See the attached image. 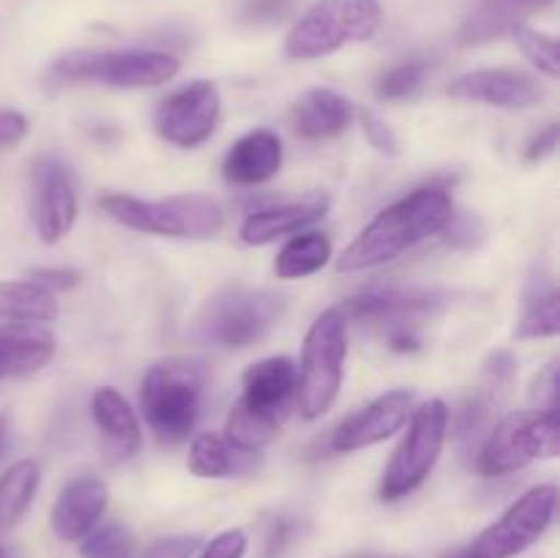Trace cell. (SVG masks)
<instances>
[{"instance_id": "obj_1", "label": "cell", "mask_w": 560, "mask_h": 558, "mask_svg": "<svg viewBox=\"0 0 560 558\" xmlns=\"http://www.w3.org/2000/svg\"><path fill=\"white\" fill-rule=\"evenodd\" d=\"M452 197L443 186H421L402 200L383 208L348 249L337 257V271L359 274L397 260L402 252L413 249L421 241L432 239L452 217Z\"/></svg>"}, {"instance_id": "obj_2", "label": "cell", "mask_w": 560, "mask_h": 558, "mask_svg": "<svg viewBox=\"0 0 560 558\" xmlns=\"http://www.w3.org/2000/svg\"><path fill=\"white\" fill-rule=\"evenodd\" d=\"M299 367L284 356H271L244 372V392L228 414L224 435L241 449L260 452L282 430L295 405Z\"/></svg>"}, {"instance_id": "obj_3", "label": "cell", "mask_w": 560, "mask_h": 558, "mask_svg": "<svg viewBox=\"0 0 560 558\" xmlns=\"http://www.w3.org/2000/svg\"><path fill=\"white\" fill-rule=\"evenodd\" d=\"M98 208L124 228L162 235V239L206 241L224 230L222 206L208 195H173L162 200L104 195L98 197Z\"/></svg>"}, {"instance_id": "obj_4", "label": "cell", "mask_w": 560, "mask_h": 558, "mask_svg": "<svg viewBox=\"0 0 560 558\" xmlns=\"http://www.w3.org/2000/svg\"><path fill=\"white\" fill-rule=\"evenodd\" d=\"M206 372L197 361L170 359L153 364L140 383V410L162 443H184L202 408Z\"/></svg>"}, {"instance_id": "obj_5", "label": "cell", "mask_w": 560, "mask_h": 558, "mask_svg": "<svg viewBox=\"0 0 560 558\" xmlns=\"http://www.w3.org/2000/svg\"><path fill=\"white\" fill-rule=\"evenodd\" d=\"M348 359V317L342 306L320 312L304 337L299 367L295 408L306 421H315L331 410L345 381Z\"/></svg>"}, {"instance_id": "obj_6", "label": "cell", "mask_w": 560, "mask_h": 558, "mask_svg": "<svg viewBox=\"0 0 560 558\" xmlns=\"http://www.w3.org/2000/svg\"><path fill=\"white\" fill-rule=\"evenodd\" d=\"M383 25L377 0H317L290 27L284 53L293 60H315L339 53L348 44L370 42Z\"/></svg>"}, {"instance_id": "obj_7", "label": "cell", "mask_w": 560, "mask_h": 558, "mask_svg": "<svg viewBox=\"0 0 560 558\" xmlns=\"http://www.w3.org/2000/svg\"><path fill=\"white\" fill-rule=\"evenodd\" d=\"M284 295L249 284H228L202 304L197 328L202 339L222 348H249L260 342L284 315Z\"/></svg>"}, {"instance_id": "obj_8", "label": "cell", "mask_w": 560, "mask_h": 558, "mask_svg": "<svg viewBox=\"0 0 560 558\" xmlns=\"http://www.w3.org/2000/svg\"><path fill=\"white\" fill-rule=\"evenodd\" d=\"M558 454V410H514V414L503 416L485 438L476 468L481 476H506L523 470L534 460H552Z\"/></svg>"}, {"instance_id": "obj_9", "label": "cell", "mask_w": 560, "mask_h": 558, "mask_svg": "<svg viewBox=\"0 0 560 558\" xmlns=\"http://www.w3.org/2000/svg\"><path fill=\"white\" fill-rule=\"evenodd\" d=\"M180 60L162 49H77L55 63V74L69 82H96L107 88H156L178 77Z\"/></svg>"}, {"instance_id": "obj_10", "label": "cell", "mask_w": 560, "mask_h": 558, "mask_svg": "<svg viewBox=\"0 0 560 558\" xmlns=\"http://www.w3.org/2000/svg\"><path fill=\"white\" fill-rule=\"evenodd\" d=\"M408 432L383 470L377 498L386 503L399 501L419 490L438 465L448 432V408L443 399H430L410 414Z\"/></svg>"}, {"instance_id": "obj_11", "label": "cell", "mask_w": 560, "mask_h": 558, "mask_svg": "<svg viewBox=\"0 0 560 558\" xmlns=\"http://www.w3.org/2000/svg\"><path fill=\"white\" fill-rule=\"evenodd\" d=\"M558 487L536 485L517 498L501 518L487 525L474 545L468 547V558H514L528 550L530 545L545 536L556 518Z\"/></svg>"}, {"instance_id": "obj_12", "label": "cell", "mask_w": 560, "mask_h": 558, "mask_svg": "<svg viewBox=\"0 0 560 558\" xmlns=\"http://www.w3.org/2000/svg\"><path fill=\"white\" fill-rule=\"evenodd\" d=\"M219 115H222L219 88L211 80H195L175 88L159 102L153 113V129L173 146L197 148L211 140L219 126Z\"/></svg>"}, {"instance_id": "obj_13", "label": "cell", "mask_w": 560, "mask_h": 558, "mask_svg": "<svg viewBox=\"0 0 560 558\" xmlns=\"http://www.w3.org/2000/svg\"><path fill=\"white\" fill-rule=\"evenodd\" d=\"M31 213L44 244H58L77 222V191L69 170L52 156H42L31 173Z\"/></svg>"}, {"instance_id": "obj_14", "label": "cell", "mask_w": 560, "mask_h": 558, "mask_svg": "<svg viewBox=\"0 0 560 558\" xmlns=\"http://www.w3.org/2000/svg\"><path fill=\"white\" fill-rule=\"evenodd\" d=\"M413 405L416 392H410V388H394V392L381 394L366 408L348 416L331 432V449L334 452L350 454L359 452V449H370L375 443H383L386 438L397 435L408 425L410 414H413Z\"/></svg>"}, {"instance_id": "obj_15", "label": "cell", "mask_w": 560, "mask_h": 558, "mask_svg": "<svg viewBox=\"0 0 560 558\" xmlns=\"http://www.w3.org/2000/svg\"><path fill=\"white\" fill-rule=\"evenodd\" d=\"M448 96L490 104L501 109H525L547 96L539 77L523 69H479L457 77L446 88Z\"/></svg>"}, {"instance_id": "obj_16", "label": "cell", "mask_w": 560, "mask_h": 558, "mask_svg": "<svg viewBox=\"0 0 560 558\" xmlns=\"http://www.w3.org/2000/svg\"><path fill=\"white\" fill-rule=\"evenodd\" d=\"M109 503V487L104 479L88 474L77 476L60 490L49 509V528L60 542H80L102 523Z\"/></svg>"}, {"instance_id": "obj_17", "label": "cell", "mask_w": 560, "mask_h": 558, "mask_svg": "<svg viewBox=\"0 0 560 558\" xmlns=\"http://www.w3.org/2000/svg\"><path fill=\"white\" fill-rule=\"evenodd\" d=\"M443 299L438 293H402V290H377V293H361L342 306L348 321L375 323L388 326L392 332L410 328L421 317L432 315Z\"/></svg>"}, {"instance_id": "obj_18", "label": "cell", "mask_w": 560, "mask_h": 558, "mask_svg": "<svg viewBox=\"0 0 560 558\" xmlns=\"http://www.w3.org/2000/svg\"><path fill=\"white\" fill-rule=\"evenodd\" d=\"M328 206H331L328 195L315 191V195H306L301 197V200L262 208V211L249 213V217L241 222L238 235L244 244L266 246L271 244V241L282 239V235H295L304 228H310V224H315L317 219L326 217Z\"/></svg>"}, {"instance_id": "obj_19", "label": "cell", "mask_w": 560, "mask_h": 558, "mask_svg": "<svg viewBox=\"0 0 560 558\" xmlns=\"http://www.w3.org/2000/svg\"><path fill=\"white\" fill-rule=\"evenodd\" d=\"M284 148L277 131L255 129L235 140L224 153L222 175L235 186H257L282 170Z\"/></svg>"}, {"instance_id": "obj_20", "label": "cell", "mask_w": 560, "mask_h": 558, "mask_svg": "<svg viewBox=\"0 0 560 558\" xmlns=\"http://www.w3.org/2000/svg\"><path fill=\"white\" fill-rule=\"evenodd\" d=\"M556 0H476L459 27V44L479 47L506 36L514 27L528 22V16L550 9Z\"/></svg>"}, {"instance_id": "obj_21", "label": "cell", "mask_w": 560, "mask_h": 558, "mask_svg": "<svg viewBox=\"0 0 560 558\" xmlns=\"http://www.w3.org/2000/svg\"><path fill=\"white\" fill-rule=\"evenodd\" d=\"M355 109L331 88H312L290 109V124L304 140H328L353 124Z\"/></svg>"}, {"instance_id": "obj_22", "label": "cell", "mask_w": 560, "mask_h": 558, "mask_svg": "<svg viewBox=\"0 0 560 558\" xmlns=\"http://www.w3.org/2000/svg\"><path fill=\"white\" fill-rule=\"evenodd\" d=\"M55 337L44 326L0 323V381L44 370L52 361Z\"/></svg>"}, {"instance_id": "obj_23", "label": "cell", "mask_w": 560, "mask_h": 558, "mask_svg": "<svg viewBox=\"0 0 560 558\" xmlns=\"http://www.w3.org/2000/svg\"><path fill=\"white\" fill-rule=\"evenodd\" d=\"M260 465V452L241 449L224 432H200L189 446V470L200 479H233Z\"/></svg>"}, {"instance_id": "obj_24", "label": "cell", "mask_w": 560, "mask_h": 558, "mask_svg": "<svg viewBox=\"0 0 560 558\" xmlns=\"http://www.w3.org/2000/svg\"><path fill=\"white\" fill-rule=\"evenodd\" d=\"M58 295L49 293L44 284L27 279L0 282V321L44 326L58 317Z\"/></svg>"}, {"instance_id": "obj_25", "label": "cell", "mask_w": 560, "mask_h": 558, "mask_svg": "<svg viewBox=\"0 0 560 558\" xmlns=\"http://www.w3.org/2000/svg\"><path fill=\"white\" fill-rule=\"evenodd\" d=\"M91 414L98 430L126 454H135L142 446V427L124 394L113 386H102L91 397Z\"/></svg>"}, {"instance_id": "obj_26", "label": "cell", "mask_w": 560, "mask_h": 558, "mask_svg": "<svg viewBox=\"0 0 560 558\" xmlns=\"http://www.w3.org/2000/svg\"><path fill=\"white\" fill-rule=\"evenodd\" d=\"M42 470L33 460H16L0 476V531L14 528L36 498Z\"/></svg>"}, {"instance_id": "obj_27", "label": "cell", "mask_w": 560, "mask_h": 558, "mask_svg": "<svg viewBox=\"0 0 560 558\" xmlns=\"http://www.w3.org/2000/svg\"><path fill=\"white\" fill-rule=\"evenodd\" d=\"M334 249L328 235L323 233H299L279 249L273 260V274L279 279H304L320 271L331 260Z\"/></svg>"}, {"instance_id": "obj_28", "label": "cell", "mask_w": 560, "mask_h": 558, "mask_svg": "<svg viewBox=\"0 0 560 558\" xmlns=\"http://www.w3.org/2000/svg\"><path fill=\"white\" fill-rule=\"evenodd\" d=\"M560 332V295L558 290L539 293L534 301H528L523 317L517 323L520 339H547L558 337Z\"/></svg>"}, {"instance_id": "obj_29", "label": "cell", "mask_w": 560, "mask_h": 558, "mask_svg": "<svg viewBox=\"0 0 560 558\" xmlns=\"http://www.w3.org/2000/svg\"><path fill=\"white\" fill-rule=\"evenodd\" d=\"M512 36H514V42L520 44V49H523L525 58H528L530 63L541 71V74L550 77V80H558L560 60H558L556 38L547 36V33H541V31H536V27H530L528 22H523V25L514 27Z\"/></svg>"}, {"instance_id": "obj_30", "label": "cell", "mask_w": 560, "mask_h": 558, "mask_svg": "<svg viewBox=\"0 0 560 558\" xmlns=\"http://www.w3.org/2000/svg\"><path fill=\"white\" fill-rule=\"evenodd\" d=\"M427 71H430V66L421 58H410L392 66V69L377 80V98H383V102H399V98L413 96L421 88V82L427 80Z\"/></svg>"}, {"instance_id": "obj_31", "label": "cell", "mask_w": 560, "mask_h": 558, "mask_svg": "<svg viewBox=\"0 0 560 558\" xmlns=\"http://www.w3.org/2000/svg\"><path fill=\"white\" fill-rule=\"evenodd\" d=\"M131 536L124 525L107 523L102 528H93L91 534L80 539L82 558H129Z\"/></svg>"}, {"instance_id": "obj_32", "label": "cell", "mask_w": 560, "mask_h": 558, "mask_svg": "<svg viewBox=\"0 0 560 558\" xmlns=\"http://www.w3.org/2000/svg\"><path fill=\"white\" fill-rule=\"evenodd\" d=\"M438 235L448 241L454 249H476V246L485 244L487 228L476 213H454L446 219L443 230Z\"/></svg>"}, {"instance_id": "obj_33", "label": "cell", "mask_w": 560, "mask_h": 558, "mask_svg": "<svg viewBox=\"0 0 560 558\" xmlns=\"http://www.w3.org/2000/svg\"><path fill=\"white\" fill-rule=\"evenodd\" d=\"M200 547L202 539L197 534H178L153 542L140 558H195L200 553Z\"/></svg>"}, {"instance_id": "obj_34", "label": "cell", "mask_w": 560, "mask_h": 558, "mask_svg": "<svg viewBox=\"0 0 560 558\" xmlns=\"http://www.w3.org/2000/svg\"><path fill=\"white\" fill-rule=\"evenodd\" d=\"M295 0H249L244 5V22L249 25H277L293 11Z\"/></svg>"}, {"instance_id": "obj_35", "label": "cell", "mask_w": 560, "mask_h": 558, "mask_svg": "<svg viewBox=\"0 0 560 558\" xmlns=\"http://www.w3.org/2000/svg\"><path fill=\"white\" fill-rule=\"evenodd\" d=\"M359 118H361V129H364L366 140H370V146L375 148V151L388 153V156L399 153V140H397V135L392 131V126L383 124V120L377 118L375 113H370V109H364Z\"/></svg>"}, {"instance_id": "obj_36", "label": "cell", "mask_w": 560, "mask_h": 558, "mask_svg": "<svg viewBox=\"0 0 560 558\" xmlns=\"http://www.w3.org/2000/svg\"><path fill=\"white\" fill-rule=\"evenodd\" d=\"M246 553V534L241 528L222 531L219 536H213L206 547L200 550L197 558H244Z\"/></svg>"}, {"instance_id": "obj_37", "label": "cell", "mask_w": 560, "mask_h": 558, "mask_svg": "<svg viewBox=\"0 0 560 558\" xmlns=\"http://www.w3.org/2000/svg\"><path fill=\"white\" fill-rule=\"evenodd\" d=\"M530 397H534L536 408L558 410V361L547 364L545 370L536 375V383H534V392H530Z\"/></svg>"}, {"instance_id": "obj_38", "label": "cell", "mask_w": 560, "mask_h": 558, "mask_svg": "<svg viewBox=\"0 0 560 558\" xmlns=\"http://www.w3.org/2000/svg\"><path fill=\"white\" fill-rule=\"evenodd\" d=\"M27 137V118L16 109H0V151L20 146Z\"/></svg>"}, {"instance_id": "obj_39", "label": "cell", "mask_w": 560, "mask_h": 558, "mask_svg": "<svg viewBox=\"0 0 560 558\" xmlns=\"http://www.w3.org/2000/svg\"><path fill=\"white\" fill-rule=\"evenodd\" d=\"M33 282L44 284L49 293H60V290H69L80 282V274L74 268H36L31 271Z\"/></svg>"}, {"instance_id": "obj_40", "label": "cell", "mask_w": 560, "mask_h": 558, "mask_svg": "<svg viewBox=\"0 0 560 558\" xmlns=\"http://www.w3.org/2000/svg\"><path fill=\"white\" fill-rule=\"evenodd\" d=\"M558 131H560L558 124H547L545 129L528 142V148H525V159H528V162H541V159H547L550 153H556Z\"/></svg>"}, {"instance_id": "obj_41", "label": "cell", "mask_w": 560, "mask_h": 558, "mask_svg": "<svg viewBox=\"0 0 560 558\" xmlns=\"http://www.w3.org/2000/svg\"><path fill=\"white\" fill-rule=\"evenodd\" d=\"M5 443H9V425H5V416H0V457L5 452Z\"/></svg>"}, {"instance_id": "obj_42", "label": "cell", "mask_w": 560, "mask_h": 558, "mask_svg": "<svg viewBox=\"0 0 560 558\" xmlns=\"http://www.w3.org/2000/svg\"><path fill=\"white\" fill-rule=\"evenodd\" d=\"M441 558H468V550H448Z\"/></svg>"}, {"instance_id": "obj_43", "label": "cell", "mask_w": 560, "mask_h": 558, "mask_svg": "<svg viewBox=\"0 0 560 558\" xmlns=\"http://www.w3.org/2000/svg\"><path fill=\"white\" fill-rule=\"evenodd\" d=\"M0 558H5V553H3V550H0Z\"/></svg>"}]
</instances>
